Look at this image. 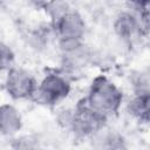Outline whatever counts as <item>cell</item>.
Instances as JSON below:
<instances>
[{
	"label": "cell",
	"mask_w": 150,
	"mask_h": 150,
	"mask_svg": "<svg viewBox=\"0 0 150 150\" xmlns=\"http://www.w3.org/2000/svg\"><path fill=\"white\" fill-rule=\"evenodd\" d=\"M64 121V125L69 128L75 136L84 138L94 136L95 134L101 131L104 127L107 118L91 110L82 101L76 105L75 109L67 111V116L63 122Z\"/></svg>",
	"instance_id": "cell-2"
},
{
	"label": "cell",
	"mask_w": 150,
	"mask_h": 150,
	"mask_svg": "<svg viewBox=\"0 0 150 150\" xmlns=\"http://www.w3.org/2000/svg\"><path fill=\"white\" fill-rule=\"evenodd\" d=\"M52 26L59 40L82 41L86 33V21L82 15L74 9L68 11L52 23Z\"/></svg>",
	"instance_id": "cell-5"
},
{
	"label": "cell",
	"mask_w": 150,
	"mask_h": 150,
	"mask_svg": "<svg viewBox=\"0 0 150 150\" xmlns=\"http://www.w3.org/2000/svg\"><path fill=\"white\" fill-rule=\"evenodd\" d=\"M70 81L64 74L49 73L40 83L33 95V101L43 105H54L64 100L70 93Z\"/></svg>",
	"instance_id": "cell-3"
},
{
	"label": "cell",
	"mask_w": 150,
	"mask_h": 150,
	"mask_svg": "<svg viewBox=\"0 0 150 150\" xmlns=\"http://www.w3.org/2000/svg\"><path fill=\"white\" fill-rule=\"evenodd\" d=\"M135 94H150L149 91V75L146 71L138 73L132 80Z\"/></svg>",
	"instance_id": "cell-14"
},
{
	"label": "cell",
	"mask_w": 150,
	"mask_h": 150,
	"mask_svg": "<svg viewBox=\"0 0 150 150\" xmlns=\"http://www.w3.org/2000/svg\"><path fill=\"white\" fill-rule=\"evenodd\" d=\"M21 127L22 118L19 110L9 103L0 105V134L14 136L20 131Z\"/></svg>",
	"instance_id": "cell-7"
},
{
	"label": "cell",
	"mask_w": 150,
	"mask_h": 150,
	"mask_svg": "<svg viewBox=\"0 0 150 150\" xmlns=\"http://www.w3.org/2000/svg\"><path fill=\"white\" fill-rule=\"evenodd\" d=\"M100 150H128V146L122 135L110 131L100 142Z\"/></svg>",
	"instance_id": "cell-10"
},
{
	"label": "cell",
	"mask_w": 150,
	"mask_h": 150,
	"mask_svg": "<svg viewBox=\"0 0 150 150\" xmlns=\"http://www.w3.org/2000/svg\"><path fill=\"white\" fill-rule=\"evenodd\" d=\"M129 114L142 123L149 122L150 115V94H134L128 103Z\"/></svg>",
	"instance_id": "cell-9"
},
{
	"label": "cell",
	"mask_w": 150,
	"mask_h": 150,
	"mask_svg": "<svg viewBox=\"0 0 150 150\" xmlns=\"http://www.w3.org/2000/svg\"><path fill=\"white\" fill-rule=\"evenodd\" d=\"M15 63V54L13 49L6 45L5 42L0 41V70H9L12 69Z\"/></svg>",
	"instance_id": "cell-13"
},
{
	"label": "cell",
	"mask_w": 150,
	"mask_h": 150,
	"mask_svg": "<svg viewBox=\"0 0 150 150\" xmlns=\"http://www.w3.org/2000/svg\"><path fill=\"white\" fill-rule=\"evenodd\" d=\"M43 6H45V11L48 13L52 20V23H54L63 14H66L68 11L71 9L69 5L64 1H49V2H45Z\"/></svg>",
	"instance_id": "cell-12"
},
{
	"label": "cell",
	"mask_w": 150,
	"mask_h": 150,
	"mask_svg": "<svg viewBox=\"0 0 150 150\" xmlns=\"http://www.w3.org/2000/svg\"><path fill=\"white\" fill-rule=\"evenodd\" d=\"M123 101V94L118 87L108 77L100 75L90 84L83 102L95 112L104 118L117 114Z\"/></svg>",
	"instance_id": "cell-1"
},
{
	"label": "cell",
	"mask_w": 150,
	"mask_h": 150,
	"mask_svg": "<svg viewBox=\"0 0 150 150\" xmlns=\"http://www.w3.org/2000/svg\"><path fill=\"white\" fill-rule=\"evenodd\" d=\"M13 150H42L40 141L33 135H22L15 137L11 144Z\"/></svg>",
	"instance_id": "cell-11"
},
{
	"label": "cell",
	"mask_w": 150,
	"mask_h": 150,
	"mask_svg": "<svg viewBox=\"0 0 150 150\" xmlns=\"http://www.w3.org/2000/svg\"><path fill=\"white\" fill-rule=\"evenodd\" d=\"M36 87L38 82L29 71L18 67H13L7 71L5 88L12 98L32 100Z\"/></svg>",
	"instance_id": "cell-4"
},
{
	"label": "cell",
	"mask_w": 150,
	"mask_h": 150,
	"mask_svg": "<svg viewBox=\"0 0 150 150\" xmlns=\"http://www.w3.org/2000/svg\"><path fill=\"white\" fill-rule=\"evenodd\" d=\"M61 54H62V66L67 70H79L86 67L91 57L90 50L87 48V46L83 42L64 52H61Z\"/></svg>",
	"instance_id": "cell-8"
},
{
	"label": "cell",
	"mask_w": 150,
	"mask_h": 150,
	"mask_svg": "<svg viewBox=\"0 0 150 150\" xmlns=\"http://www.w3.org/2000/svg\"><path fill=\"white\" fill-rule=\"evenodd\" d=\"M114 30L118 38L127 42H132L145 35L137 15L131 11H124L117 14L114 21Z\"/></svg>",
	"instance_id": "cell-6"
}]
</instances>
